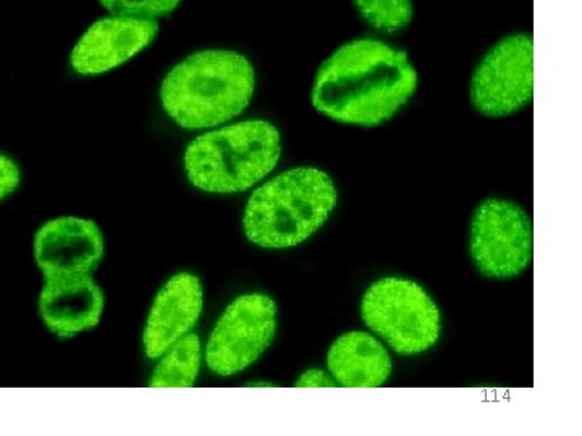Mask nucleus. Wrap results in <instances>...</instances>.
I'll list each match as a JSON object with an SVG mask.
<instances>
[{
    "label": "nucleus",
    "instance_id": "f257e3e1",
    "mask_svg": "<svg viewBox=\"0 0 582 436\" xmlns=\"http://www.w3.org/2000/svg\"><path fill=\"white\" fill-rule=\"evenodd\" d=\"M418 86L403 50L375 39H357L323 63L313 87L317 110L341 123L375 127L394 117Z\"/></svg>",
    "mask_w": 582,
    "mask_h": 436
},
{
    "label": "nucleus",
    "instance_id": "f03ea898",
    "mask_svg": "<svg viewBox=\"0 0 582 436\" xmlns=\"http://www.w3.org/2000/svg\"><path fill=\"white\" fill-rule=\"evenodd\" d=\"M253 93L255 70L246 57L230 50H202L168 72L161 101L175 123L202 130L242 114Z\"/></svg>",
    "mask_w": 582,
    "mask_h": 436
},
{
    "label": "nucleus",
    "instance_id": "7ed1b4c3",
    "mask_svg": "<svg viewBox=\"0 0 582 436\" xmlns=\"http://www.w3.org/2000/svg\"><path fill=\"white\" fill-rule=\"evenodd\" d=\"M337 204L330 177L317 168H293L257 188L243 215L246 238L263 248H291L326 223Z\"/></svg>",
    "mask_w": 582,
    "mask_h": 436
},
{
    "label": "nucleus",
    "instance_id": "20e7f679",
    "mask_svg": "<svg viewBox=\"0 0 582 436\" xmlns=\"http://www.w3.org/2000/svg\"><path fill=\"white\" fill-rule=\"evenodd\" d=\"M280 152V134L272 123L242 121L191 141L185 154L186 174L202 191L243 192L276 168Z\"/></svg>",
    "mask_w": 582,
    "mask_h": 436
},
{
    "label": "nucleus",
    "instance_id": "39448f33",
    "mask_svg": "<svg viewBox=\"0 0 582 436\" xmlns=\"http://www.w3.org/2000/svg\"><path fill=\"white\" fill-rule=\"evenodd\" d=\"M361 316L365 326L405 356L434 346L442 330L434 301L409 280L384 279L374 283L365 291Z\"/></svg>",
    "mask_w": 582,
    "mask_h": 436
},
{
    "label": "nucleus",
    "instance_id": "423d86ee",
    "mask_svg": "<svg viewBox=\"0 0 582 436\" xmlns=\"http://www.w3.org/2000/svg\"><path fill=\"white\" fill-rule=\"evenodd\" d=\"M276 303L266 294H246L233 301L220 317L206 347V363L222 377L255 364L272 343Z\"/></svg>",
    "mask_w": 582,
    "mask_h": 436
},
{
    "label": "nucleus",
    "instance_id": "0eeeda50",
    "mask_svg": "<svg viewBox=\"0 0 582 436\" xmlns=\"http://www.w3.org/2000/svg\"><path fill=\"white\" fill-rule=\"evenodd\" d=\"M533 223L523 209L502 199H487L472 225V256L482 275L511 279L533 259Z\"/></svg>",
    "mask_w": 582,
    "mask_h": 436
},
{
    "label": "nucleus",
    "instance_id": "6e6552de",
    "mask_svg": "<svg viewBox=\"0 0 582 436\" xmlns=\"http://www.w3.org/2000/svg\"><path fill=\"white\" fill-rule=\"evenodd\" d=\"M533 96V37H505L484 57L474 72L473 106L487 117H507L527 106Z\"/></svg>",
    "mask_w": 582,
    "mask_h": 436
},
{
    "label": "nucleus",
    "instance_id": "1a4fd4ad",
    "mask_svg": "<svg viewBox=\"0 0 582 436\" xmlns=\"http://www.w3.org/2000/svg\"><path fill=\"white\" fill-rule=\"evenodd\" d=\"M155 19L114 15L97 20L73 47L70 62L80 74H101L143 52L155 39Z\"/></svg>",
    "mask_w": 582,
    "mask_h": 436
},
{
    "label": "nucleus",
    "instance_id": "9d476101",
    "mask_svg": "<svg viewBox=\"0 0 582 436\" xmlns=\"http://www.w3.org/2000/svg\"><path fill=\"white\" fill-rule=\"evenodd\" d=\"M103 256V233L91 220H50L36 233L35 259L46 280L90 275Z\"/></svg>",
    "mask_w": 582,
    "mask_h": 436
},
{
    "label": "nucleus",
    "instance_id": "9b49d317",
    "mask_svg": "<svg viewBox=\"0 0 582 436\" xmlns=\"http://www.w3.org/2000/svg\"><path fill=\"white\" fill-rule=\"evenodd\" d=\"M202 313L201 282L181 273L159 291L144 328V351L151 360L161 357L172 344L189 333Z\"/></svg>",
    "mask_w": 582,
    "mask_h": 436
},
{
    "label": "nucleus",
    "instance_id": "f8f14e48",
    "mask_svg": "<svg viewBox=\"0 0 582 436\" xmlns=\"http://www.w3.org/2000/svg\"><path fill=\"white\" fill-rule=\"evenodd\" d=\"M103 290L90 275L47 279L39 294L44 323L60 338H70L100 323L103 316Z\"/></svg>",
    "mask_w": 582,
    "mask_h": 436
},
{
    "label": "nucleus",
    "instance_id": "ddd939ff",
    "mask_svg": "<svg viewBox=\"0 0 582 436\" xmlns=\"http://www.w3.org/2000/svg\"><path fill=\"white\" fill-rule=\"evenodd\" d=\"M328 370L345 388H375L392 374V361L385 347L371 334L351 331L331 344Z\"/></svg>",
    "mask_w": 582,
    "mask_h": 436
},
{
    "label": "nucleus",
    "instance_id": "4468645a",
    "mask_svg": "<svg viewBox=\"0 0 582 436\" xmlns=\"http://www.w3.org/2000/svg\"><path fill=\"white\" fill-rule=\"evenodd\" d=\"M155 367L151 388H189L195 385L201 365V341L188 333L172 344Z\"/></svg>",
    "mask_w": 582,
    "mask_h": 436
},
{
    "label": "nucleus",
    "instance_id": "2eb2a0df",
    "mask_svg": "<svg viewBox=\"0 0 582 436\" xmlns=\"http://www.w3.org/2000/svg\"><path fill=\"white\" fill-rule=\"evenodd\" d=\"M365 22L384 33H397L411 23V0H354Z\"/></svg>",
    "mask_w": 582,
    "mask_h": 436
},
{
    "label": "nucleus",
    "instance_id": "dca6fc26",
    "mask_svg": "<svg viewBox=\"0 0 582 436\" xmlns=\"http://www.w3.org/2000/svg\"><path fill=\"white\" fill-rule=\"evenodd\" d=\"M182 0H101V5L115 15L155 19L174 12Z\"/></svg>",
    "mask_w": 582,
    "mask_h": 436
},
{
    "label": "nucleus",
    "instance_id": "f3484780",
    "mask_svg": "<svg viewBox=\"0 0 582 436\" xmlns=\"http://www.w3.org/2000/svg\"><path fill=\"white\" fill-rule=\"evenodd\" d=\"M20 185V168L12 158L0 154V201L12 195Z\"/></svg>",
    "mask_w": 582,
    "mask_h": 436
},
{
    "label": "nucleus",
    "instance_id": "a211bd4d",
    "mask_svg": "<svg viewBox=\"0 0 582 436\" xmlns=\"http://www.w3.org/2000/svg\"><path fill=\"white\" fill-rule=\"evenodd\" d=\"M335 387V380L328 378L323 370L304 372L303 377L296 381V388H331Z\"/></svg>",
    "mask_w": 582,
    "mask_h": 436
}]
</instances>
